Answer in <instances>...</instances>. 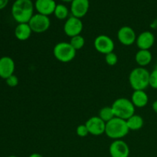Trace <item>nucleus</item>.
Returning a JSON list of instances; mask_svg holds the SVG:
<instances>
[{
  "instance_id": "nucleus-1",
  "label": "nucleus",
  "mask_w": 157,
  "mask_h": 157,
  "mask_svg": "<svg viewBox=\"0 0 157 157\" xmlns=\"http://www.w3.org/2000/svg\"><path fill=\"white\" fill-rule=\"evenodd\" d=\"M35 5L32 0H15L12 6V15L16 22L29 23L34 15Z\"/></svg>"
},
{
  "instance_id": "nucleus-2",
  "label": "nucleus",
  "mask_w": 157,
  "mask_h": 157,
  "mask_svg": "<svg viewBox=\"0 0 157 157\" xmlns=\"http://www.w3.org/2000/svg\"><path fill=\"white\" fill-rule=\"evenodd\" d=\"M130 130L125 120L115 117L106 123L105 134L113 140H122L128 134Z\"/></svg>"
},
{
  "instance_id": "nucleus-3",
  "label": "nucleus",
  "mask_w": 157,
  "mask_h": 157,
  "mask_svg": "<svg viewBox=\"0 0 157 157\" xmlns=\"http://www.w3.org/2000/svg\"><path fill=\"white\" fill-rule=\"evenodd\" d=\"M150 72L145 67L133 68L129 75V83L133 90H144L149 87Z\"/></svg>"
},
{
  "instance_id": "nucleus-4",
  "label": "nucleus",
  "mask_w": 157,
  "mask_h": 157,
  "mask_svg": "<svg viewBox=\"0 0 157 157\" xmlns=\"http://www.w3.org/2000/svg\"><path fill=\"white\" fill-rule=\"evenodd\" d=\"M111 107L116 117L121 118L125 121L135 114L136 107L130 100L126 98H120L115 100L112 104Z\"/></svg>"
},
{
  "instance_id": "nucleus-5",
  "label": "nucleus",
  "mask_w": 157,
  "mask_h": 157,
  "mask_svg": "<svg viewBox=\"0 0 157 157\" xmlns=\"http://www.w3.org/2000/svg\"><path fill=\"white\" fill-rule=\"evenodd\" d=\"M77 51L74 48L70 42L61 41L57 43L53 48V55L58 61L68 63L73 61L76 56Z\"/></svg>"
},
{
  "instance_id": "nucleus-6",
  "label": "nucleus",
  "mask_w": 157,
  "mask_h": 157,
  "mask_svg": "<svg viewBox=\"0 0 157 157\" xmlns=\"http://www.w3.org/2000/svg\"><path fill=\"white\" fill-rule=\"evenodd\" d=\"M29 25L32 32L35 33H44L47 32L51 26V20L48 16L37 13L34 14L33 16L29 21Z\"/></svg>"
},
{
  "instance_id": "nucleus-7",
  "label": "nucleus",
  "mask_w": 157,
  "mask_h": 157,
  "mask_svg": "<svg viewBox=\"0 0 157 157\" xmlns=\"http://www.w3.org/2000/svg\"><path fill=\"white\" fill-rule=\"evenodd\" d=\"M94 46L97 52L103 55L113 52L114 50L115 44L113 40L107 35H100L95 38Z\"/></svg>"
},
{
  "instance_id": "nucleus-8",
  "label": "nucleus",
  "mask_w": 157,
  "mask_h": 157,
  "mask_svg": "<svg viewBox=\"0 0 157 157\" xmlns=\"http://www.w3.org/2000/svg\"><path fill=\"white\" fill-rule=\"evenodd\" d=\"M83 28H84V25H83V22L81 18H76L71 15L64 22L63 30L67 36L72 38L76 35H81Z\"/></svg>"
},
{
  "instance_id": "nucleus-9",
  "label": "nucleus",
  "mask_w": 157,
  "mask_h": 157,
  "mask_svg": "<svg viewBox=\"0 0 157 157\" xmlns=\"http://www.w3.org/2000/svg\"><path fill=\"white\" fill-rule=\"evenodd\" d=\"M88 129L89 133L93 136H101L105 133L106 123L98 116H94L89 118L85 123Z\"/></svg>"
},
{
  "instance_id": "nucleus-10",
  "label": "nucleus",
  "mask_w": 157,
  "mask_h": 157,
  "mask_svg": "<svg viewBox=\"0 0 157 157\" xmlns=\"http://www.w3.org/2000/svg\"><path fill=\"white\" fill-rule=\"evenodd\" d=\"M136 35L135 31L130 26H123L117 32V39L121 44L130 46L136 43Z\"/></svg>"
},
{
  "instance_id": "nucleus-11",
  "label": "nucleus",
  "mask_w": 157,
  "mask_h": 157,
  "mask_svg": "<svg viewBox=\"0 0 157 157\" xmlns=\"http://www.w3.org/2000/svg\"><path fill=\"white\" fill-rule=\"evenodd\" d=\"M109 152L111 157H129L130 147L125 141L116 140L110 145Z\"/></svg>"
},
{
  "instance_id": "nucleus-12",
  "label": "nucleus",
  "mask_w": 157,
  "mask_h": 157,
  "mask_svg": "<svg viewBox=\"0 0 157 157\" xmlns=\"http://www.w3.org/2000/svg\"><path fill=\"white\" fill-rule=\"evenodd\" d=\"M89 7V0H73L71 2V13L72 16L81 18L87 15Z\"/></svg>"
},
{
  "instance_id": "nucleus-13",
  "label": "nucleus",
  "mask_w": 157,
  "mask_h": 157,
  "mask_svg": "<svg viewBox=\"0 0 157 157\" xmlns=\"http://www.w3.org/2000/svg\"><path fill=\"white\" fill-rule=\"evenodd\" d=\"M155 43V36L153 32L150 31H145L137 35L136 40V44L139 49L142 50H150Z\"/></svg>"
},
{
  "instance_id": "nucleus-14",
  "label": "nucleus",
  "mask_w": 157,
  "mask_h": 157,
  "mask_svg": "<svg viewBox=\"0 0 157 157\" xmlns=\"http://www.w3.org/2000/svg\"><path fill=\"white\" fill-rule=\"evenodd\" d=\"M15 70V64L12 58L4 56L0 58V78L6 80L11 75H14Z\"/></svg>"
},
{
  "instance_id": "nucleus-15",
  "label": "nucleus",
  "mask_w": 157,
  "mask_h": 157,
  "mask_svg": "<svg viewBox=\"0 0 157 157\" xmlns=\"http://www.w3.org/2000/svg\"><path fill=\"white\" fill-rule=\"evenodd\" d=\"M56 6L55 0H36L35 2V9L38 13L46 16L54 14Z\"/></svg>"
},
{
  "instance_id": "nucleus-16",
  "label": "nucleus",
  "mask_w": 157,
  "mask_h": 157,
  "mask_svg": "<svg viewBox=\"0 0 157 157\" xmlns=\"http://www.w3.org/2000/svg\"><path fill=\"white\" fill-rule=\"evenodd\" d=\"M130 101L135 107L143 108L148 104L149 97L145 90H134L131 95Z\"/></svg>"
},
{
  "instance_id": "nucleus-17",
  "label": "nucleus",
  "mask_w": 157,
  "mask_h": 157,
  "mask_svg": "<svg viewBox=\"0 0 157 157\" xmlns=\"http://www.w3.org/2000/svg\"><path fill=\"white\" fill-rule=\"evenodd\" d=\"M152 60H153V55L150 50L139 49V51L135 55V61L139 67H147L151 63Z\"/></svg>"
},
{
  "instance_id": "nucleus-18",
  "label": "nucleus",
  "mask_w": 157,
  "mask_h": 157,
  "mask_svg": "<svg viewBox=\"0 0 157 157\" xmlns=\"http://www.w3.org/2000/svg\"><path fill=\"white\" fill-rule=\"evenodd\" d=\"M32 31L29 23H20L15 29V36L19 41H26L31 37Z\"/></svg>"
},
{
  "instance_id": "nucleus-19",
  "label": "nucleus",
  "mask_w": 157,
  "mask_h": 157,
  "mask_svg": "<svg viewBox=\"0 0 157 157\" xmlns=\"http://www.w3.org/2000/svg\"><path fill=\"white\" fill-rule=\"evenodd\" d=\"M126 121H127L129 130H133V131L140 130L144 127V121L143 117L138 114H133Z\"/></svg>"
},
{
  "instance_id": "nucleus-20",
  "label": "nucleus",
  "mask_w": 157,
  "mask_h": 157,
  "mask_svg": "<svg viewBox=\"0 0 157 157\" xmlns=\"http://www.w3.org/2000/svg\"><path fill=\"white\" fill-rule=\"evenodd\" d=\"M54 15L59 20H67L69 18V10L67 6L64 5L57 4Z\"/></svg>"
},
{
  "instance_id": "nucleus-21",
  "label": "nucleus",
  "mask_w": 157,
  "mask_h": 157,
  "mask_svg": "<svg viewBox=\"0 0 157 157\" xmlns=\"http://www.w3.org/2000/svg\"><path fill=\"white\" fill-rule=\"evenodd\" d=\"M98 117L105 123L108 122L110 120L113 119V117H115L114 113H113L111 106L110 107H104L103 108H101L99 111Z\"/></svg>"
},
{
  "instance_id": "nucleus-22",
  "label": "nucleus",
  "mask_w": 157,
  "mask_h": 157,
  "mask_svg": "<svg viewBox=\"0 0 157 157\" xmlns=\"http://www.w3.org/2000/svg\"><path fill=\"white\" fill-rule=\"evenodd\" d=\"M70 44L76 51L81 50L84 48V44H85V39L81 35H76V36L71 38Z\"/></svg>"
},
{
  "instance_id": "nucleus-23",
  "label": "nucleus",
  "mask_w": 157,
  "mask_h": 157,
  "mask_svg": "<svg viewBox=\"0 0 157 157\" xmlns=\"http://www.w3.org/2000/svg\"><path fill=\"white\" fill-rule=\"evenodd\" d=\"M105 61L107 65L114 66L118 62V57L114 52H110L105 55Z\"/></svg>"
},
{
  "instance_id": "nucleus-24",
  "label": "nucleus",
  "mask_w": 157,
  "mask_h": 157,
  "mask_svg": "<svg viewBox=\"0 0 157 157\" xmlns=\"http://www.w3.org/2000/svg\"><path fill=\"white\" fill-rule=\"evenodd\" d=\"M76 134L80 137H85L87 135L90 134L87 129V126L85 124H81L78 126L76 128Z\"/></svg>"
},
{
  "instance_id": "nucleus-25",
  "label": "nucleus",
  "mask_w": 157,
  "mask_h": 157,
  "mask_svg": "<svg viewBox=\"0 0 157 157\" xmlns=\"http://www.w3.org/2000/svg\"><path fill=\"white\" fill-rule=\"evenodd\" d=\"M149 86L153 89H157V69L156 68L150 72Z\"/></svg>"
},
{
  "instance_id": "nucleus-26",
  "label": "nucleus",
  "mask_w": 157,
  "mask_h": 157,
  "mask_svg": "<svg viewBox=\"0 0 157 157\" xmlns=\"http://www.w3.org/2000/svg\"><path fill=\"white\" fill-rule=\"evenodd\" d=\"M6 84L10 87H15L18 84V78L15 75H11L8 78L6 79Z\"/></svg>"
},
{
  "instance_id": "nucleus-27",
  "label": "nucleus",
  "mask_w": 157,
  "mask_h": 157,
  "mask_svg": "<svg viewBox=\"0 0 157 157\" xmlns=\"http://www.w3.org/2000/svg\"><path fill=\"white\" fill-rule=\"evenodd\" d=\"M9 0H0V10L5 9L7 6Z\"/></svg>"
},
{
  "instance_id": "nucleus-28",
  "label": "nucleus",
  "mask_w": 157,
  "mask_h": 157,
  "mask_svg": "<svg viewBox=\"0 0 157 157\" xmlns=\"http://www.w3.org/2000/svg\"><path fill=\"white\" fill-rule=\"evenodd\" d=\"M152 108H153V111L157 113V100L153 103V104H152Z\"/></svg>"
},
{
  "instance_id": "nucleus-29",
  "label": "nucleus",
  "mask_w": 157,
  "mask_h": 157,
  "mask_svg": "<svg viewBox=\"0 0 157 157\" xmlns=\"http://www.w3.org/2000/svg\"><path fill=\"white\" fill-rule=\"evenodd\" d=\"M29 157H43V156H42V155L39 154V153H32V154H31Z\"/></svg>"
},
{
  "instance_id": "nucleus-30",
  "label": "nucleus",
  "mask_w": 157,
  "mask_h": 157,
  "mask_svg": "<svg viewBox=\"0 0 157 157\" xmlns=\"http://www.w3.org/2000/svg\"><path fill=\"white\" fill-rule=\"evenodd\" d=\"M150 27L153 28V29H156L157 28V19L155 20V21H153V22L152 23L151 25H150Z\"/></svg>"
},
{
  "instance_id": "nucleus-31",
  "label": "nucleus",
  "mask_w": 157,
  "mask_h": 157,
  "mask_svg": "<svg viewBox=\"0 0 157 157\" xmlns=\"http://www.w3.org/2000/svg\"><path fill=\"white\" fill-rule=\"evenodd\" d=\"M61 1L62 2H71L73 0H61Z\"/></svg>"
},
{
  "instance_id": "nucleus-32",
  "label": "nucleus",
  "mask_w": 157,
  "mask_h": 157,
  "mask_svg": "<svg viewBox=\"0 0 157 157\" xmlns=\"http://www.w3.org/2000/svg\"><path fill=\"white\" fill-rule=\"evenodd\" d=\"M8 157H17V156H8Z\"/></svg>"
}]
</instances>
